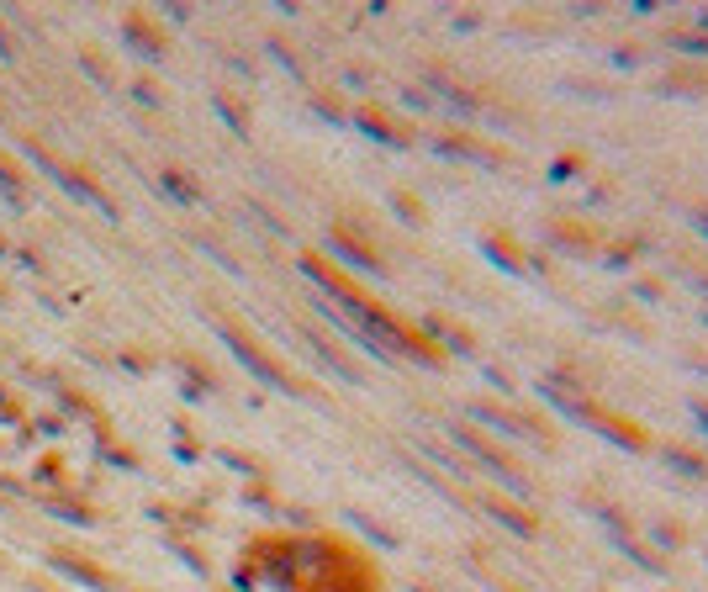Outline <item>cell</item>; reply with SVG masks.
Here are the masks:
<instances>
[{"instance_id":"1","label":"cell","mask_w":708,"mask_h":592,"mask_svg":"<svg viewBox=\"0 0 708 592\" xmlns=\"http://www.w3.org/2000/svg\"><path fill=\"white\" fill-rule=\"evenodd\" d=\"M238 582L275 592H381V566L333 534H265L244 550Z\"/></svg>"},{"instance_id":"2","label":"cell","mask_w":708,"mask_h":592,"mask_svg":"<svg viewBox=\"0 0 708 592\" xmlns=\"http://www.w3.org/2000/svg\"><path fill=\"white\" fill-rule=\"evenodd\" d=\"M455 439H460L465 450H471V455L481 460V466H492L502 481H513V487H529V481H524V471H518V460H513V455H502L487 434H476V429H465V423H455Z\"/></svg>"},{"instance_id":"3","label":"cell","mask_w":708,"mask_h":592,"mask_svg":"<svg viewBox=\"0 0 708 592\" xmlns=\"http://www.w3.org/2000/svg\"><path fill=\"white\" fill-rule=\"evenodd\" d=\"M471 413H476L481 423H497L502 434H534V439H545V444H550V429H545V423L518 418V413H508V407H497V402H471Z\"/></svg>"},{"instance_id":"4","label":"cell","mask_w":708,"mask_h":592,"mask_svg":"<svg viewBox=\"0 0 708 592\" xmlns=\"http://www.w3.org/2000/svg\"><path fill=\"white\" fill-rule=\"evenodd\" d=\"M481 508H487V513H497L508 529L529 534V540L539 534V513H534V508H524V503H508V497H497V492H481Z\"/></svg>"},{"instance_id":"5","label":"cell","mask_w":708,"mask_h":592,"mask_svg":"<svg viewBox=\"0 0 708 592\" xmlns=\"http://www.w3.org/2000/svg\"><path fill=\"white\" fill-rule=\"evenodd\" d=\"M333 244H339L349 254V265H365V270H381V254L376 244H370L365 233H354V228H333Z\"/></svg>"},{"instance_id":"6","label":"cell","mask_w":708,"mask_h":592,"mask_svg":"<svg viewBox=\"0 0 708 592\" xmlns=\"http://www.w3.org/2000/svg\"><path fill=\"white\" fill-rule=\"evenodd\" d=\"M354 122H360V127H370V138H381V143H407V133H402V127L391 122V117H381V111H370V106H360V111H354Z\"/></svg>"},{"instance_id":"7","label":"cell","mask_w":708,"mask_h":592,"mask_svg":"<svg viewBox=\"0 0 708 592\" xmlns=\"http://www.w3.org/2000/svg\"><path fill=\"white\" fill-rule=\"evenodd\" d=\"M444 148H450V154H465V159H481V164H508V154H502V148L476 143V138H450Z\"/></svg>"},{"instance_id":"8","label":"cell","mask_w":708,"mask_h":592,"mask_svg":"<svg viewBox=\"0 0 708 592\" xmlns=\"http://www.w3.org/2000/svg\"><path fill=\"white\" fill-rule=\"evenodd\" d=\"M661 455L672 460V466H677L682 476H703V481H708V460H703V455H693V450H687V444H666Z\"/></svg>"},{"instance_id":"9","label":"cell","mask_w":708,"mask_h":592,"mask_svg":"<svg viewBox=\"0 0 708 592\" xmlns=\"http://www.w3.org/2000/svg\"><path fill=\"white\" fill-rule=\"evenodd\" d=\"M550 238H561V244H576V249H587V244H592V233H587V228H576V222H555Z\"/></svg>"},{"instance_id":"10","label":"cell","mask_w":708,"mask_h":592,"mask_svg":"<svg viewBox=\"0 0 708 592\" xmlns=\"http://www.w3.org/2000/svg\"><path fill=\"white\" fill-rule=\"evenodd\" d=\"M576 170H582V154H561V159H555V180H571Z\"/></svg>"},{"instance_id":"11","label":"cell","mask_w":708,"mask_h":592,"mask_svg":"<svg viewBox=\"0 0 708 592\" xmlns=\"http://www.w3.org/2000/svg\"><path fill=\"white\" fill-rule=\"evenodd\" d=\"M693 418H698L703 429H708V397H693Z\"/></svg>"},{"instance_id":"12","label":"cell","mask_w":708,"mask_h":592,"mask_svg":"<svg viewBox=\"0 0 708 592\" xmlns=\"http://www.w3.org/2000/svg\"><path fill=\"white\" fill-rule=\"evenodd\" d=\"M492 587H497V592H518V587H508V582H492Z\"/></svg>"},{"instance_id":"13","label":"cell","mask_w":708,"mask_h":592,"mask_svg":"<svg viewBox=\"0 0 708 592\" xmlns=\"http://www.w3.org/2000/svg\"><path fill=\"white\" fill-rule=\"evenodd\" d=\"M698 222H703V228H708V207H698Z\"/></svg>"}]
</instances>
